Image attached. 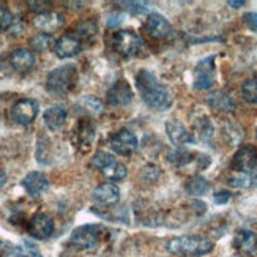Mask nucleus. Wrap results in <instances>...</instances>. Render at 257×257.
I'll return each mask as SVG.
<instances>
[{"label": "nucleus", "mask_w": 257, "mask_h": 257, "mask_svg": "<svg viewBox=\"0 0 257 257\" xmlns=\"http://www.w3.org/2000/svg\"><path fill=\"white\" fill-rule=\"evenodd\" d=\"M136 87L144 103L155 110H167L174 103L171 90L166 85L160 84L150 70L142 68L136 74Z\"/></svg>", "instance_id": "obj_1"}, {"label": "nucleus", "mask_w": 257, "mask_h": 257, "mask_svg": "<svg viewBox=\"0 0 257 257\" xmlns=\"http://www.w3.org/2000/svg\"><path fill=\"white\" fill-rule=\"evenodd\" d=\"M166 249L174 255L202 257L213 251V241L202 235H182L167 241Z\"/></svg>", "instance_id": "obj_2"}, {"label": "nucleus", "mask_w": 257, "mask_h": 257, "mask_svg": "<svg viewBox=\"0 0 257 257\" xmlns=\"http://www.w3.org/2000/svg\"><path fill=\"white\" fill-rule=\"evenodd\" d=\"M77 81L76 66L68 63L54 68L46 77V90L54 95H65L74 87Z\"/></svg>", "instance_id": "obj_3"}, {"label": "nucleus", "mask_w": 257, "mask_h": 257, "mask_svg": "<svg viewBox=\"0 0 257 257\" xmlns=\"http://www.w3.org/2000/svg\"><path fill=\"white\" fill-rule=\"evenodd\" d=\"M112 46L117 54L123 55V57H134L138 55L142 48V40L134 30L123 29L117 30L112 37Z\"/></svg>", "instance_id": "obj_4"}, {"label": "nucleus", "mask_w": 257, "mask_h": 257, "mask_svg": "<svg viewBox=\"0 0 257 257\" xmlns=\"http://www.w3.org/2000/svg\"><path fill=\"white\" fill-rule=\"evenodd\" d=\"M101 226H96V224H84L79 226L77 229H74L71 232V237H70V243L76 249H93L96 248V244L99 243V238H101Z\"/></svg>", "instance_id": "obj_5"}, {"label": "nucleus", "mask_w": 257, "mask_h": 257, "mask_svg": "<svg viewBox=\"0 0 257 257\" xmlns=\"http://www.w3.org/2000/svg\"><path fill=\"white\" fill-rule=\"evenodd\" d=\"M38 110H40V106L33 98H21L11 106L10 117L15 123L27 126L33 123V120L37 118Z\"/></svg>", "instance_id": "obj_6"}, {"label": "nucleus", "mask_w": 257, "mask_h": 257, "mask_svg": "<svg viewBox=\"0 0 257 257\" xmlns=\"http://www.w3.org/2000/svg\"><path fill=\"white\" fill-rule=\"evenodd\" d=\"M216 81V66L215 55L199 60L194 70V87L197 90H210Z\"/></svg>", "instance_id": "obj_7"}, {"label": "nucleus", "mask_w": 257, "mask_h": 257, "mask_svg": "<svg viewBox=\"0 0 257 257\" xmlns=\"http://www.w3.org/2000/svg\"><path fill=\"white\" fill-rule=\"evenodd\" d=\"M232 171L238 174H251L257 169V147L254 145H243L233 155L230 163Z\"/></svg>", "instance_id": "obj_8"}, {"label": "nucleus", "mask_w": 257, "mask_h": 257, "mask_svg": "<svg viewBox=\"0 0 257 257\" xmlns=\"http://www.w3.org/2000/svg\"><path fill=\"white\" fill-rule=\"evenodd\" d=\"M139 141L136 134L130 130H118L109 138V147L112 149L117 155L130 156L138 150Z\"/></svg>", "instance_id": "obj_9"}, {"label": "nucleus", "mask_w": 257, "mask_h": 257, "mask_svg": "<svg viewBox=\"0 0 257 257\" xmlns=\"http://www.w3.org/2000/svg\"><path fill=\"white\" fill-rule=\"evenodd\" d=\"M52 48L59 59H70L82 51V41L73 32H70V33H63L62 37L55 40Z\"/></svg>", "instance_id": "obj_10"}, {"label": "nucleus", "mask_w": 257, "mask_h": 257, "mask_svg": "<svg viewBox=\"0 0 257 257\" xmlns=\"http://www.w3.org/2000/svg\"><path fill=\"white\" fill-rule=\"evenodd\" d=\"M27 230L33 238L46 240L54 233V219L48 213L38 211V213H35L30 218Z\"/></svg>", "instance_id": "obj_11"}, {"label": "nucleus", "mask_w": 257, "mask_h": 257, "mask_svg": "<svg viewBox=\"0 0 257 257\" xmlns=\"http://www.w3.org/2000/svg\"><path fill=\"white\" fill-rule=\"evenodd\" d=\"M144 27H145V32L155 40H167L174 35V29L171 26V22L160 13L149 15Z\"/></svg>", "instance_id": "obj_12"}, {"label": "nucleus", "mask_w": 257, "mask_h": 257, "mask_svg": "<svg viewBox=\"0 0 257 257\" xmlns=\"http://www.w3.org/2000/svg\"><path fill=\"white\" fill-rule=\"evenodd\" d=\"M95 123L92 118H81L77 121V125L73 131V139L76 145L84 152H87L92 147V144L95 141Z\"/></svg>", "instance_id": "obj_13"}, {"label": "nucleus", "mask_w": 257, "mask_h": 257, "mask_svg": "<svg viewBox=\"0 0 257 257\" xmlns=\"http://www.w3.org/2000/svg\"><path fill=\"white\" fill-rule=\"evenodd\" d=\"M63 16L60 13H55V11H43V13H37V16L33 18V26L40 33H48L52 35L55 30H59L63 26Z\"/></svg>", "instance_id": "obj_14"}, {"label": "nucleus", "mask_w": 257, "mask_h": 257, "mask_svg": "<svg viewBox=\"0 0 257 257\" xmlns=\"http://www.w3.org/2000/svg\"><path fill=\"white\" fill-rule=\"evenodd\" d=\"M21 185L24 186V189L29 193V196L37 199V197H41V194H44L48 191L49 180H48L46 174H43L40 171H32L22 178Z\"/></svg>", "instance_id": "obj_15"}, {"label": "nucleus", "mask_w": 257, "mask_h": 257, "mask_svg": "<svg viewBox=\"0 0 257 257\" xmlns=\"http://www.w3.org/2000/svg\"><path fill=\"white\" fill-rule=\"evenodd\" d=\"M10 66L18 73H29L33 66H35V54L30 49L26 48H18L10 54L8 57Z\"/></svg>", "instance_id": "obj_16"}, {"label": "nucleus", "mask_w": 257, "mask_h": 257, "mask_svg": "<svg viewBox=\"0 0 257 257\" xmlns=\"http://www.w3.org/2000/svg\"><path fill=\"white\" fill-rule=\"evenodd\" d=\"M166 133H167V136H169V139L174 145L193 144L196 141L193 133L177 118H169L166 121Z\"/></svg>", "instance_id": "obj_17"}, {"label": "nucleus", "mask_w": 257, "mask_h": 257, "mask_svg": "<svg viewBox=\"0 0 257 257\" xmlns=\"http://www.w3.org/2000/svg\"><path fill=\"white\" fill-rule=\"evenodd\" d=\"M106 98L110 106H126L133 99V88L125 79H120L109 88Z\"/></svg>", "instance_id": "obj_18"}, {"label": "nucleus", "mask_w": 257, "mask_h": 257, "mask_svg": "<svg viewBox=\"0 0 257 257\" xmlns=\"http://www.w3.org/2000/svg\"><path fill=\"white\" fill-rule=\"evenodd\" d=\"M233 248L244 255L254 254L257 251V233L246 229L238 230L233 237Z\"/></svg>", "instance_id": "obj_19"}, {"label": "nucleus", "mask_w": 257, "mask_h": 257, "mask_svg": "<svg viewBox=\"0 0 257 257\" xmlns=\"http://www.w3.org/2000/svg\"><path fill=\"white\" fill-rule=\"evenodd\" d=\"M66 117H68V112L63 106H51L44 110L43 114V121H44V126H46L49 131H59L66 121Z\"/></svg>", "instance_id": "obj_20"}, {"label": "nucleus", "mask_w": 257, "mask_h": 257, "mask_svg": "<svg viewBox=\"0 0 257 257\" xmlns=\"http://www.w3.org/2000/svg\"><path fill=\"white\" fill-rule=\"evenodd\" d=\"M92 197L95 202L101 204V205H112V204L118 202L120 189L114 183H101L99 186L95 188Z\"/></svg>", "instance_id": "obj_21"}, {"label": "nucleus", "mask_w": 257, "mask_h": 257, "mask_svg": "<svg viewBox=\"0 0 257 257\" xmlns=\"http://www.w3.org/2000/svg\"><path fill=\"white\" fill-rule=\"evenodd\" d=\"M207 103L210 107H213L218 112H232L233 109H235V101H233V98L226 93V92H213L210 93L208 98H207Z\"/></svg>", "instance_id": "obj_22"}, {"label": "nucleus", "mask_w": 257, "mask_h": 257, "mask_svg": "<svg viewBox=\"0 0 257 257\" xmlns=\"http://www.w3.org/2000/svg\"><path fill=\"white\" fill-rule=\"evenodd\" d=\"M210 189V183L207 182V178H204L202 175H193L189 177L186 183H185V191L189 196H194V197H200L208 193Z\"/></svg>", "instance_id": "obj_23"}, {"label": "nucleus", "mask_w": 257, "mask_h": 257, "mask_svg": "<svg viewBox=\"0 0 257 257\" xmlns=\"http://www.w3.org/2000/svg\"><path fill=\"white\" fill-rule=\"evenodd\" d=\"M194 156H197L196 153L189 152V150H185V149H175L172 152L167 153V161L171 164H174L175 167H185L188 166L189 163L196 161Z\"/></svg>", "instance_id": "obj_24"}, {"label": "nucleus", "mask_w": 257, "mask_h": 257, "mask_svg": "<svg viewBox=\"0 0 257 257\" xmlns=\"http://www.w3.org/2000/svg\"><path fill=\"white\" fill-rule=\"evenodd\" d=\"M96 32H98V22L93 19H85L76 26L73 33L81 41H88L96 35Z\"/></svg>", "instance_id": "obj_25"}, {"label": "nucleus", "mask_w": 257, "mask_h": 257, "mask_svg": "<svg viewBox=\"0 0 257 257\" xmlns=\"http://www.w3.org/2000/svg\"><path fill=\"white\" fill-rule=\"evenodd\" d=\"M194 130H196L199 141H202L205 144H210L211 138H213V134H215V126H213V123H211V120L208 117L197 118Z\"/></svg>", "instance_id": "obj_26"}, {"label": "nucleus", "mask_w": 257, "mask_h": 257, "mask_svg": "<svg viewBox=\"0 0 257 257\" xmlns=\"http://www.w3.org/2000/svg\"><path fill=\"white\" fill-rule=\"evenodd\" d=\"M101 172L106 178H109V180H112V182H121L128 174L126 166L117 160L114 163H110L109 166H106L104 169H101Z\"/></svg>", "instance_id": "obj_27"}, {"label": "nucleus", "mask_w": 257, "mask_h": 257, "mask_svg": "<svg viewBox=\"0 0 257 257\" xmlns=\"http://www.w3.org/2000/svg\"><path fill=\"white\" fill-rule=\"evenodd\" d=\"M241 96L244 98V101H248L251 104H257V77H252V79L243 82Z\"/></svg>", "instance_id": "obj_28"}, {"label": "nucleus", "mask_w": 257, "mask_h": 257, "mask_svg": "<svg viewBox=\"0 0 257 257\" xmlns=\"http://www.w3.org/2000/svg\"><path fill=\"white\" fill-rule=\"evenodd\" d=\"M13 257H43V254L33 243L24 241L19 246L13 248Z\"/></svg>", "instance_id": "obj_29"}, {"label": "nucleus", "mask_w": 257, "mask_h": 257, "mask_svg": "<svg viewBox=\"0 0 257 257\" xmlns=\"http://www.w3.org/2000/svg\"><path fill=\"white\" fill-rule=\"evenodd\" d=\"M30 46H32V49H35V51H46L51 46H54L52 35H48V33H40L38 32L37 35L30 40Z\"/></svg>", "instance_id": "obj_30"}, {"label": "nucleus", "mask_w": 257, "mask_h": 257, "mask_svg": "<svg viewBox=\"0 0 257 257\" xmlns=\"http://www.w3.org/2000/svg\"><path fill=\"white\" fill-rule=\"evenodd\" d=\"M114 161H115L114 155H110V153H107V152H104V150H98V152L95 153V156L92 158V164H93L95 167H98L99 171L104 169L106 166H109L110 163H114Z\"/></svg>", "instance_id": "obj_31"}, {"label": "nucleus", "mask_w": 257, "mask_h": 257, "mask_svg": "<svg viewBox=\"0 0 257 257\" xmlns=\"http://www.w3.org/2000/svg\"><path fill=\"white\" fill-rule=\"evenodd\" d=\"M229 185L230 186H235V188H248L252 185V177L251 174H238L235 172L233 175L229 177Z\"/></svg>", "instance_id": "obj_32"}, {"label": "nucleus", "mask_w": 257, "mask_h": 257, "mask_svg": "<svg viewBox=\"0 0 257 257\" xmlns=\"http://www.w3.org/2000/svg\"><path fill=\"white\" fill-rule=\"evenodd\" d=\"M15 24V16L13 13L4 5H0V32H7L13 27Z\"/></svg>", "instance_id": "obj_33"}, {"label": "nucleus", "mask_w": 257, "mask_h": 257, "mask_svg": "<svg viewBox=\"0 0 257 257\" xmlns=\"http://www.w3.org/2000/svg\"><path fill=\"white\" fill-rule=\"evenodd\" d=\"M118 5L131 15H141V13H147L149 11L147 2H118Z\"/></svg>", "instance_id": "obj_34"}, {"label": "nucleus", "mask_w": 257, "mask_h": 257, "mask_svg": "<svg viewBox=\"0 0 257 257\" xmlns=\"http://www.w3.org/2000/svg\"><path fill=\"white\" fill-rule=\"evenodd\" d=\"M161 175V169L155 164H147L142 169V178L145 182H155L158 180V177Z\"/></svg>", "instance_id": "obj_35"}, {"label": "nucleus", "mask_w": 257, "mask_h": 257, "mask_svg": "<svg viewBox=\"0 0 257 257\" xmlns=\"http://www.w3.org/2000/svg\"><path fill=\"white\" fill-rule=\"evenodd\" d=\"M230 197H232L230 191H227V189H219V191H216L215 196H213V202L216 205H224V204L229 202Z\"/></svg>", "instance_id": "obj_36"}, {"label": "nucleus", "mask_w": 257, "mask_h": 257, "mask_svg": "<svg viewBox=\"0 0 257 257\" xmlns=\"http://www.w3.org/2000/svg\"><path fill=\"white\" fill-rule=\"evenodd\" d=\"M243 21H244V24L248 26L249 30L257 33V13H255V11H248V13H244Z\"/></svg>", "instance_id": "obj_37"}, {"label": "nucleus", "mask_w": 257, "mask_h": 257, "mask_svg": "<svg viewBox=\"0 0 257 257\" xmlns=\"http://www.w3.org/2000/svg\"><path fill=\"white\" fill-rule=\"evenodd\" d=\"M227 5H230L233 8H241V7L246 5V2H244V0H229Z\"/></svg>", "instance_id": "obj_38"}, {"label": "nucleus", "mask_w": 257, "mask_h": 257, "mask_svg": "<svg viewBox=\"0 0 257 257\" xmlns=\"http://www.w3.org/2000/svg\"><path fill=\"white\" fill-rule=\"evenodd\" d=\"M5 183H7V174H5V171L0 169V189L5 186Z\"/></svg>", "instance_id": "obj_39"}]
</instances>
